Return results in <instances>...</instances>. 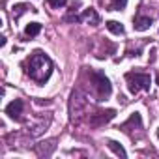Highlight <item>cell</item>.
Returning a JSON list of instances; mask_svg holds the SVG:
<instances>
[{
	"mask_svg": "<svg viewBox=\"0 0 159 159\" xmlns=\"http://www.w3.org/2000/svg\"><path fill=\"white\" fill-rule=\"evenodd\" d=\"M52 73V62L47 54H43L41 51H36L32 52V56L28 58L26 62V75L36 81L38 84H43L47 79L51 77Z\"/></svg>",
	"mask_w": 159,
	"mask_h": 159,
	"instance_id": "cell-1",
	"label": "cell"
},
{
	"mask_svg": "<svg viewBox=\"0 0 159 159\" xmlns=\"http://www.w3.org/2000/svg\"><path fill=\"white\" fill-rule=\"evenodd\" d=\"M125 81H127V86H129L131 94H139L140 90H150V75H146V73L129 71L125 75Z\"/></svg>",
	"mask_w": 159,
	"mask_h": 159,
	"instance_id": "cell-2",
	"label": "cell"
},
{
	"mask_svg": "<svg viewBox=\"0 0 159 159\" xmlns=\"http://www.w3.org/2000/svg\"><path fill=\"white\" fill-rule=\"evenodd\" d=\"M92 77H94V86H96V90H98V98H99V99L109 98V96H111V92H112L111 81H109V79H107L101 71H94V73H92Z\"/></svg>",
	"mask_w": 159,
	"mask_h": 159,
	"instance_id": "cell-3",
	"label": "cell"
},
{
	"mask_svg": "<svg viewBox=\"0 0 159 159\" xmlns=\"http://www.w3.org/2000/svg\"><path fill=\"white\" fill-rule=\"evenodd\" d=\"M114 116H116V111H114V109L98 111L96 114H90V124H92V125H96V127H99V125H103V124L111 122Z\"/></svg>",
	"mask_w": 159,
	"mask_h": 159,
	"instance_id": "cell-4",
	"label": "cell"
},
{
	"mask_svg": "<svg viewBox=\"0 0 159 159\" xmlns=\"http://www.w3.org/2000/svg\"><path fill=\"white\" fill-rule=\"evenodd\" d=\"M51 118H52L51 114H47V116H45V114H43V116H39V120H38L36 124H28V125H26L28 133H30L32 137H38V135H41V133H43V131L49 127V124H51Z\"/></svg>",
	"mask_w": 159,
	"mask_h": 159,
	"instance_id": "cell-5",
	"label": "cell"
},
{
	"mask_svg": "<svg viewBox=\"0 0 159 159\" xmlns=\"http://www.w3.org/2000/svg\"><path fill=\"white\" fill-rule=\"evenodd\" d=\"M73 21H79V23H86V25H99V15L94 8H88L84 10L83 15H75Z\"/></svg>",
	"mask_w": 159,
	"mask_h": 159,
	"instance_id": "cell-6",
	"label": "cell"
},
{
	"mask_svg": "<svg viewBox=\"0 0 159 159\" xmlns=\"http://www.w3.org/2000/svg\"><path fill=\"white\" fill-rule=\"evenodd\" d=\"M23 101L21 99H13L8 107H6V114L13 120H21V114H23Z\"/></svg>",
	"mask_w": 159,
	"mask_h": 159,
	"instance_id": "cell-7",
	"label": "cell"
},
{
	"mask_svg": "<svg viewBox=\"0 0 159 159\" xmlns=\"http://www.w3.org/2000/svg\"><path fill=\"white\" fill-rule=\"evenodd\" d=\"M150 26H152V17L137 15V17L133 19V28H135V30H139V32H146Z\"/></svg>",
	"mask_w": 159,
	"mask_h": 159,
	"instance_id": "cell-8",
	"label": "cell"
},
{
	"mask_svg": "<svg viewBox=\"0 0 159 159\" xmlns=\"http://www.w3.org/2000/svg\"><path fill=\"white\" fill-rule=\"evenodd\" d=\"M54 140H51V142H41V144H38L36 146V152H38V155H51L52 153V150H54Z\"/></svg>",
	"mask_w": 159,
	"mask_h": 159,
	"instance_id": "cell-9",
	"label": "cell"
},
{
	"mask_svg": "<svg viewBox=\"0 0 159 159\" xmlns=\"http://www.w3.org/2000/svg\"><path fill=\"white\" fill-rule=\"evenodd\" d=\"M41 32V25L39 23H30V25H26V28H25V36L26 38H34V36H38Z\"/></svg>",
	"mask_w": 159,
	"mask_h": 159,
	"instance_id": "cell-10",
	"label": "cell"
},
{
	"mask_svg": "<svg viewBox=\"0 0 159 159\" xmlns=\"http://www.w3.org/2000/svg\"><path fill=\"white\" fill-rule=\"evenodd\" d=\"M28 10L36 11V10H34L32 6H28V4H17V6H13V11H11V13H13V19L17 21V19H19V17H21L25 11H28Z\"/></svg>",
	"mask_w": 159,
	"mask_h": 159,
	"instance_id": "cell-11",
	"label": "cell"
},
{
	"mask_svg": "<svg viewBox=\"0 0 159 159\" xmlns=\"http://www.w3.org/2000/svg\"><path fill=\"white\" fill-rule=\"evenodd\" d=\"M107 28H109V32H112V34H116V36H122V34H124V26H122V23H118V21H109V23H107Z\"/></svg>",
	"mask_w": 159,
	"mask_h": 159,
	"instance_id": "cell-12",
	"label": "cell"
},
{
	"mask_svg": "<svg viewBox=\"0 0 159 159\" xmlns=\"http://www.w3.org/2000/svg\"><path fill=\"white\" fill-rule=\"evenodd\" d=\"M107 144H109V148H111V150H112L116 155H120V157H125V155H127V153H125V150H124V148H122V146H120L116 140H109Z\"/></svg>",
	"mask_w": 159,
	"mask_h": 159,
	"instance_id": "cell-13",
	"label": "cell"
},
{
	"mask_svg": "<svg viewBox=\"0 0 159 159\" xmlns=\"http://www.w3.org/2000/svg\"><path fill=\"white\" fill-rule=\"evenodd\" d=\"M127 6V0H111V10L112 11H122Z\"/></svg>",
	"mask_w": 159,
	"mask_h": 159,
	"instance_id": "cell-14",
	"label": "cell"
},
{
	"mask_svg": "<svg viewBox=\"0 0 159 159\" xmlns=\"http://www.w3.org/2000/svg\"><path fill=\"white\" fill-rule=\"evenodd\" d=\"M49 4H51L52 8H64V6L67 4V0H49Z\"/></svg>",
	"mask_w": 159,
	"mask_h": 159,
	"instance_id": "cell-15",
	"label": "cell"
},
{
	"mask_svg": "<svg viewBox=\"0 0 159 159\" xmlns=\"http://www.w3.org/2000/svg\"><path fill=\"white\" fill-rule=\"evenodd\" d=\"M155 81H157V84H159V75H157V79H155Z\"/></svg>",
	"mask_w": 159,
	"mask_h": 159,
	"instance_id": "cell-16",
	"label": "cell"
},
{
	"mask_svg": "<svg viewBox=\"0 0 159 159\" xmlns=\"http://www.w3.org/2000/svg\"><path fill=\"white\" fill-rule=\"evenodd\" d=\"M157 139H159V129H157Z\"/></svg>",
	"mask_w": 159,
	"mask_h": 159,
	"instance_id": "cell-17",
	"label": "cell"
}]
</instances>
